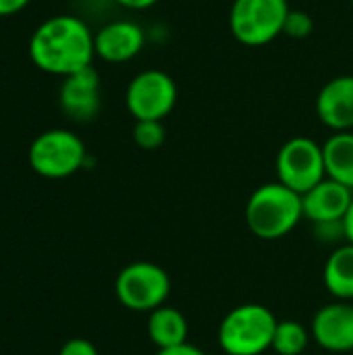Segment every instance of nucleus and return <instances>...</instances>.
Instances as JSON below:
<instances>
[{
  "instance_id": "obj_8",
  "label": "nucleus",
  "mask_w": 353,
  "mask_h": 355,
  "mask_svg": "<svg viewBox=\"0 0 353 355\" xmlns=\"http://www.w3.org/2000/svg\"><path fill=\"white\" fill-rule=\"evenodd\" d=\"M175 79L158 69L135 75L125 92V104L135 121H164L177 104Z\"/></svg>"
},
{
  "instance_id": "obj_22",
  "label": "nucleus",
  "mask_w": 353,
  "mask_h": 355,
  "mask_svg": "<svg viewBox=\"0 0 353 355\" xmlns=\"http://www.w3.org/2000/svg\"><path fill=\"white\" fill-rule=\"evenodd\" d=\"M29 0H0V17H10L17 15L27 6Z\"/></svg>"
},
{
  "instance_id": "obj_23",
  "label": "nucleus",
  "mask_w": 353,
  "mask_h": 355,
  "mask_svg": "<svg viewBox=\"0 0 353 355\" xmlns=\"http://www.w3.org/2000/svg\"><path fill=\"white\" fill-rule=\"evenodd\" d=\"M114 2L125 6V8H131V10H144V8L154 6L158 0H114Z\"/></svg>"
},
{
  "instance_id": "obj_18",
  "label": "nucleus",
  "mask_w": 353,
  "mask_h": 355,
  "mask_svg": "<svg viewBox=\"0 0 353 355\" xmlns=\"http://www.w3.org/2000/svg\"><path fill=\"white\" fill-rule=\"evenodd\" d=\"M166 139V129L162 121H135L133 141L141 150H158Z\"/></svg>"
},
{
  "instance_id": "obj_19",
  "label": "nucleus",
  "mask_w": 353,
  "mask_h": 355,
  "mask_svg": "<svg viewBox=\"0 0 353 355\" xmlns=\"http://www.w3.org/2000/svg\"><path fill=\"white\" fill-rule=\"evenodd\" d=\"M314 31V19L310 12L306 10H289L287 19H285V27L283 33L293 37V40H304Z\"/></svg>"
},
{
  "instance_id": "obj_6",
  "label": "nucleus",
  "mask_w": 353,
  "mask_h": 355,
  "mask_svg": "<svg viewBox=\"0 0 353 355\" xmlns=\"http://www.w3.org/2000/svg\"><path fill=\"white\" fill-rule=\"evenodd\" d=\"M114 293L121 306L131 312H154L171 295L169 272L152 262H133L125 266L117 281Z\"/></svg>"
},
{
  "instance_id": "obj_17",
  "label": "nucleus",
  "mask_w": 353,
  "mask_h": 355,
  "mask_svg": "<svg viewBox=\"0 0 353 355\" xmlns=\"http://www.w3.org/2000/svg\"><path fill=\"white\" fill-rule=\"evenodd\" d=\"M310 343V333L295 320H279L273 337V352L279 355H302Z\"/></svg>"
},
{
  "instance_id": "obj_25",
  "label": "nucleus",
  "mask_w": 353,
  "mask_h": 355,
  "mask_svg": "<svg viewBox=\"0 0 353 355\" xmlns=\"http://www.w3.org/2000/svg\"><path fill=\"white\" fill-rule=\"evenodd\" d=\"M352 2H353V0H352Z\"/></svg>"
},
{
  "instance_id": "obj_15",
  "label": "nucleus",
  "mask_w": 353,
  "mask_h": 355,
  "mask_svg": "<svg viewBox=\"0 0 353 355\" xmlns=\"http://www.w3.org/2000/svg\"><path fill=\"white\" fill-rule=\"evenodd\" d=\"M325 168L327 177L350 187L353 191V133L339 131L333 133L325 144Z\"/></svg>"
},
{
  "instance_id": "obj_12",
  "label": "nucleus",
  "mask_w": 353,
  "mask_h": 355,
  "mask_svg": "<svg viewBox=\"0 0 353 355\" xmlns=\"http://www.w3.org/2000/svg\"><path fill=\"white\" fill-rule=\"evenodd\" d=\"M352 200L353 191L350 187L327 177L302 196L304 218L312 220L314 225L341 223L352 206Z\"/></svg>"
},
{
  "instance_id": "obj_16",
  "label": "nucleus",
  "mask_w": 353,
  "mask_h": 355,
  "mask_svg": "<svg viewBox=\"0 0 353 355\" xmlns=\"http://www.w3.org/2000/svg\"><path fill=\"white\" fill-rule=\"evenodd\" d=\"M322 281L327 291L339 302L353 300V245L345 243L337 248L322 270Z\"/></svg>"
},
{
  "instance_id": "obj_14",
  "label": "nucleus",
  "mask_w": 353,
  "mask_h": 355,
  "mask_svg": "<svg viewBox=\"0 0 353 355\" xmlns=\"http://www.w3.org/2000/svg\"><path fill=\"white\" fill-rule=\"evenodd\" d=\"M189 324L181 310L171 306H160L148 316V337L158 349H169L187 343Z\"/></svg>"
},
{
  "instance_id": "obj_1",
  "label": "nucleus",
  "mask_w": 353,
  "mask_h": 355,
  "mask_svg": "<svg viewBox=\"0 0 353 355\" xmlns=\"http://www.w3.org/2000/svg\"><path fill=\"white\" fill-rule=\"evenodd\" d=\"M96 56L94 33L85 21L75 15H54L40 23L29 40L31 62L58 77H69L92 67Z\"/></svg>"
},
{
  "instance_id": "obj_20",
  "label": "nucleus",
  "mask_w": 353,
  "mask_h": 355,
  "mask_svg": "<svg viewBox=\"0 0 353 355\" xmlns=\"http://www.w3.org/2000/svg\"><path fill=\"white\" fill-rule=\"evenodd\" d=\"M58 355H98V349H96V345L92 341L77 337V339H69L60 347Z\"/></svg>"
},
{
  "instance_id": "obj_7",
  "label": "nucleus",
  "mask_w": 353,
  "mask_h": 355,
  "mask_svg": "<svg viewBox=\"0 0 353 355\" xmlns=\"http://www.w3.org/2000/svg\"><path fill=\"white\" fill-rule=\"evenodd\" d=\"M277 181L304 196L327 179L325 152L312 137H291L277 154Z\"/></svg>"
},
{
  "instance_id": "obj_26",
  "label": "nucleus",
  "mask_w": 353,
  "mask_h": 355,
  "mask_svg": "<svg viewBox=\"0 0 353 355\" xmlns=\"http://www.w3.org/2000/svg\"><path fill=\"white\" fill-rule=\"evenodd\" d=\"M225 355H227V354H225Z\"/></svg>"
},
{
  "instance_id": "obj_13",
  "label": "nucleus",
  "mask_w": 353,
  "mask_h": 355,
  "mask_svg": "<svg viewBox=\"0 0 353 355\" xmlns=\"http://www.w3.org/2000/svg\"><path fill=\"white\" fill-rule=\"evenodd\" d=\"M316 114L335 133L353 129V75H341L322 85L316 98Z\"/></svg>"
},
{
  "instance_id": "obj_11",
  "label": "nucleus",
  "mask_w": 353,
  "mask_h": 355,
  "mask_svg": "<svg viewBox=\"0 0 353 355\" xmlns=\"http://www.w3.org/2000/svg\"><path fill=\"white\" fill-rule=\"evenodd\" d=\"M146 46L144 29L133 21H112L94 33L96 56L106 62H127Z\"/></svg>"
},
{
  "instance_id": "obj_2",
  "label": "nucleus",
  "mask_w": 353,
  "mask_h": 355,
  "mask_svg": "<svg viewBox=\"0 0 353 355\" xmlns=\"http://www.w3.org/2000/svg\"><path fill=\"white\" fill-rule=\"evenodd\" d=\"M302 218V196L279 181L260 185L246 204L248 229L266 241L289 235Z\"/></svg>"
},
{
  "instance_id": "obj_21",
  "label": "nucleus",
  "mask_w": 353,
  "mask_h": 355,
  "mask_svg": "<svg viewBox=\"0 0 353 355\" xmlns=\"http://www.w3.org/2000/svg\"><path fill=\"white\" fill-rule=\"evenodd\" d=\"M156 355H206L200 347L191 345V343H181V345H175V347H169V349H158Z\"/></svg>"
},
{
  "instance_id": "obj_24",
  "label": "nucleus",
  "mask_w": 353,
  "mask_h": 355,
  "mask_svg": "<svg viewBox=\"0 0 353 355\" xmlns=\"http://www.w3.org/2000/svg\"><path fill=\"white\" fill-rule=\"evenodd\" d=\"M343 231H345L347 243H352L353 245V200L350 210H347V214H345V218H343Z\"/></svg>"
},
{
  "instance_id": "obj_3",
  "label": "nucleus",
  "mask_w": 353,
  "mask_h": 355,
  "mask_svg": "<svg viewBox=\"0 0 353 355\" xmlns=\"http://www.w3.org/2000/svg\"><path fill=\"white\" fill-rule=\"evenodd\" d=\"M275 314L260 304H243L231 310L218 327V343L227 355H260L273 347Z\"/></svg>"
},
{
  "instance_id": "obj_5",
  "label": "nucleus",
  "mask_w": 353,
  "mask_h": 355,
  "mask_svg": "<svg viewBox=\"0 0 353 355\" xmlns=\"http://www.w3.org/2000/svg\"><path fill=\"white\" fill-rule=\"evenodd\" d=\"M85 144L69 129H48L40 133L27 152L31 168L44 179H67L85 164Z\"/></svg>"
},
{
  "instance_id": "obj_10",
  "label": "nucleus",
  "mask_w": 353,
  "mask_h": 355,
  "mask_svg": "<svg viewBox=\"0 0 353 355\" xmlns=\"http://www.w3.org/2000/svg\"><path fill=\"white\" fill-rule=\"evenodd\" d=\"M58 102L73 121H92L100 110V75L94 67L77 71L62 79Z\"/></svg>"
},
{
  "instance_id": "obj_4",
  "label": "nucleus",
  "mask_w": 353,
  "mask_h": 355,
  "mask_svg": "<svg viewBox=\"0 0 353 355\" xmlns=\"http://www.w3.org/2000/svg\"><path fill=\"white\" fill-rule=\"evenodd\" d=\"M289 10L287 0H233L229 29L239 44L260 48L283 33Z\"/></svg>"
},
{
  "instance_id": "obj_9",
  "label": "nucleus",
  "mask_w": 353,
  "mask_h": 355,
  "mask_svg": "<svg viewBox=\"0 0 353 355\" xmlns=\"http://www.w3.org/2000/svg\"><path fill=\"white\" fill-rule=\"evenodd\" d=\"M312 339L327 352L347 354L353 349V306L347 302H333L322 306L310 329Z\"/></svg>"
}]
</instances>
